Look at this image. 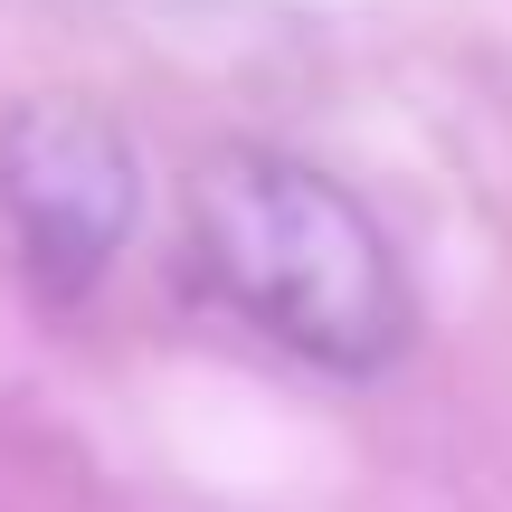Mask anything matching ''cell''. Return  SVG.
<instances>
[{
	"mask_svg": "<svg viewBox=\"0 0 512 512\" xmlns=\"http://www.w3.org/2000/svg\"><path fill=\"white\" fill-rule=\"evenodd\" d=\"M0 219L38 294L76 304L143 228V152L95 95H19L0 114Z\"/></svg>",
	"mask_w": 512,
	"mask_h": 512,
	"instance_id": "obj_2",
	"label": "cell"
},
{
	"mask_svg": "<svg viewBox=\"0 0 512 512\" xmlns=\"http://www.w3.org/2000/svg\"><path fill=\"white\" fill-rule=\"evenodd\" d=\"M190 256L209 294L313 370L370 380L408 351V275L389 228L304 152L228 143L190 171Z\"/></svg>",
	"mask_w": 512,
	"mask_h": 512,
	"instance_id": "obj_1",
	"label": "cell"
}]
</instances>
